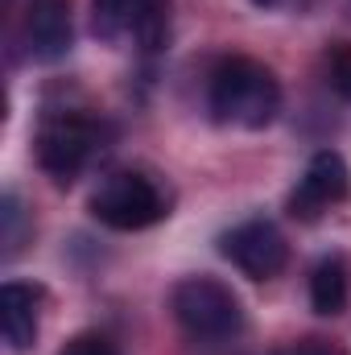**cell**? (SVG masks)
Instances as JSON below:
<instances>
[{"label": "cell", "mask_w": 351, "mask_h": 355, "mask_svg": "<svg viewBox=\"0 0 351 355\" xmlns=\"http://www.w3.org/2000/svg\"><path fill=\"white\" fill-rule=\"evenodd\" d=\"M112 124L83 103H46L33 124V162L54 186H75L103 157Z\"/></svg>", "instance_id": "cell-1"}, {"label": "cell", "mask_w": 351, "mask_h": 355, "mask_svg": "<svg viewBox=\"0 0 351 355\" xmlns=\"http://www.w3.org/2000/svg\"><path fill=\"white\" fill-rule=\"evenodd\" d=\"M285 91L277 71L252 54H223L207 71V112L223 128L261 132L281 116Z\"/></svg>", "instance_id": "cell-2"}, {"label": "cell", "mask_w": 351, "mask_h": 355, "mask_svg": "<svg viewBox=\"0 0 351 355\" xmlns=\"http://www.w3.org/2000/svg\"><path fill=\"white\" fill-rule=\"evenodd\" d=\"M87 211L95 223H103L112 232H145V227H157L162 219H170L174 194L157 174H149L141 166H124V170L99 174L87 198Z\"/></svg>", "instance_id": "cell-3"}, {"label": "cell", "mask_w": 351, "mask_h": 355, "mask_svg": "<svg viewBox=\"0 0 351 355\" xmlns=\"http://www.w3.org/2000/svg\"><path fill=\"white\" fill-rule=\"evenodd\" d=\"M170 314L190 343H207V347L232 343L244 331V306H240L236 289L211 272L178 281L170 289Z\"/></svg>", "instance_id": "cell-4"}, {"label": "cell", "mask_w": 351, "mask_h": 355, "mask_svg": "<svg viewBox=\"0 0 351 355\" xmlns=\"http://www.w3.org/2000/svg\"><path fill=\"white\" fill-rule=\"evenodd\" d=\"M91 33L108 46L162 50L170 37V0H91Z\"/></svg>", "instance_id": "cell-5"}, {"label": "cell", "mask_w": 351, "mask_h": 355, "mask_svg": "<svg viewBox=\"0 0 351 355\" xmlns=\"http://www.w3.org/2000/svg\"><path fill=\"white\" fill-rule=\"evenodd\" d=\"M351 198V166L343 162V153L335 149H318L306 170L298 178V186L289 190V219L298 223H318L323 215H331L335 207H343Z\"/></svg>", "instance_id": "cell-6"}, {"label": "cell", "mask_w": 351, "mask_h": 355, "mask_svg": "<svg viewBox=\"0 0 351 355\" xmlns=\"http://www.w3.org/2000/svg\"><path fill=\"white\" fill-rule=\"evenodd\" d=\"M219 252L248 281H273L289 265V240L281 236V227L273 219H244V223H236L232 232L219 236Z\"/></svg>", "instance_id": "cell-7"}, {"label": "cell", "mask_w": 351, "mask_h": 355, "mask_svg": "<svg viewBox=\"0 0 351 355\" xmlns=\"http://www.w3.org/2000/svg\"><path fill=\"white\" fill-rule=\"evenodd\" d=\"M17 46L33 67H54L75 46L71 0H29L17 21Z\"/></svg>", "instance_id": "cell-8"}, {"label": "cell", "mask_w": 351, "mask_h": 355, "mask_svg": "<svg viewBox=\"0 0 351 355\" xmlns=\"http://www.w3.org/2000/svg\"><path fill=\"white\" fill-rule=\"evenodd\" d=\"M42 306H46V289L33 281H4L0 289V335H4V352L25 355L37 343L42 331Z\"/></svg>", "instance_id": "cell-9"}, {"label": "cell", "mask_w": 351, "mask_h": 355, "mask_svg": "<svg viewBox=\"0 0 351 355\" xmlns=\"http://www.w3.org/2000/svg\"><path fill=\"white\" fill-rule=\"evenodd\" d=\"M348 302H351V268L343 257L331 252L310 268V306H314V314L335 318V314L348 310Z\"/></svg>", "instance_id": "cell-10"}, {"label": "cell", "mask_w": 351, "mask_h": 355, "mask_svg": "<svg viewBox=\"0 0 351 355\" xmlns=\"http://www.w3.org/2000/svg\"><path fill=\"white\" fill-rule=\"evenodd\" d=\"M323 75H327V87L335 91L339 99L351 103V42H331L327 54H323Z\"/></svg>", "instance_id": "cell-11"}, {"label": "cell", "mask_w": 351, "mask_h": 355, "mask_svg": "<svg viewBox=\"0 0 351 355\" xmlns=\"http://www.w3.org/2000/svg\"><path fill=\"white\" fill-rule=\"evenodd\" d=\"M0 219H4V257L12 261V257L25 248V211H21L17 190H4V211H0Z\"/></svg>", "instance_id": "cell-12"}, {"label": "cell", "mask_w": 351, "mask_h": 355, "mask_svg": "<svg viewBox=\"0 0 351 355\" xmlns=\"http://www.w3.org/2000/svg\"><path fill=\"white\" fill-rule=\"evenodd\" d=\"M58 355H120V347H116V339L103 335V331H79V335H71V339L62 343Z\"/></svg>", "instance_id": "cell-13"}, {"label": "cell", "mask_w": 351, "mask_h": 355, "mask_svg": "<svg viewBox=\"0 0 351 355\" xmlns=\"http://www.w3.org/2000/svg\"><path fill=\"white\" fill-rule=\"evenodd\" d=\"M281 355H348L339 343H331V339H298L293 347H285Z\"/></svg>", "instance_id": "cell-14"}, {"label": "cell", "mask_w": 351, "mask_h": 355, "mask_svg": "<svg viewBox=\"0 0 351 355\" xmlns=\"http://www.w3.org/2000/svg\"><path fill=\"white\" fill-rule=\"evenodd\" d=\"M257 8H281V4H289V0H252Z\"/></svg>", "instance_id": "cell-15"}]
</instances>
